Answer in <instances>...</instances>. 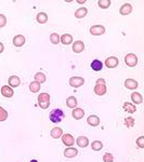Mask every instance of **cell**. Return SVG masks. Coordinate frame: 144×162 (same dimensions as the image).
<instances>
[{"label":"cell","mask_w":144,"mask_h":162,"mask_svg":"<svg viewBox=\"0 0 144 162\" xmlns=\"http://www.w3.org/2000/svg\"><path fill=\"white\" fill-rule=\"evenodd\" d=\"M46 79H47V77H46V75L44 74V72H37L36 75H35V81L36 82H38V83H44V81H46Z\"/></svg>","instance_id":"28"},{"label":"cell","mask_w":144,"mask_h":162,"mask_svg":"<svg viewBox=\"0 0 144 162\" xmlns=\"http://www.w3.org/2000/svg\"><path fill=\"white\" fill-rule=\"evenodd\" d=\"M94 93L99 96H102L106 93V86H105V80L102 78L98 79L95 82V86H94Z\"/></svg>","instance_id":"2"},{"label":"cell","mask_w":144,"mask_h":162,"mask_svg":"<svg viewBox=\"0 0 144 162\" xmlns=\"http://www.w3.org/2000/svg\"><path fill=\"white\" fill-rule=\"evenodd\" d=\"M29 162H38V161H37V160H35V159H34V160H30Z\"/></svg>","instance_id":"39"},{"label":"cell","mask_w":144,"mask_h":162,"mask_svg":"<svg viewBox=\"0 0 144 162\" xmlns=\"http://www.w3.org/2000/svg\"><path fill=\"white\" fill-rule=\"evenodd\" d=\"M87 122H88V124L91 126H98L99 124H100V119H99V117L95 116V115H91V116L88 117Z\"/></svg>","instance_id":"15"},{"label":"cell","mask_w":144,"mask_h":162,"mask_svg":"<svg viewBox=\"0 0 144 162\" xmlns=\"http://www.w3.org/2000/svg\"><path fill=\"white\" fill-rule=\"evenodd\" d=\"M50 41L52 42L53 44L60 43V36H59L58 32H52V34L50 35Z\"/></svg>","instance_id":"30"},{"label":"cell","mask_w":144,"mask_h":162,"mask_svg":"<svg viewBox=\"0 0 144 162\" xmlns=\"http://www.w3.org/2000/svg\"><path fill=\"white\" fill-rule=\"evenodd\" d=\"M125 86L129 90H136V88L139 86V83L136 82L134 79H127L125 81Z\"/></svg>","instance_id":"16"},{"label":"cell","mask_w":144,"mask_h":162,"mask_svg":"<svg viewBox=\"0 0 144 162\" xmlns=\"http://www.w3.org/2000/svg\"><path fill=\"white\" fill-rule=\"evenodd\" d=\"M91 147H92V150H94V151H99V150H101L103 148V144L101 140H94V142H92Z\"/></svg>","instance_id":"29"},{"label":"cell","mask_w":144,"mask_h":162,"mask_svg":"<svg viewBox=\"0 0 144 162\" xmlns=\"http://www.w3.org/2000/svg\"><path fill=\"white\" fill-rule=\"evenodd\" d=\"M64 118V112H63L62 109L60 108H56V109H53L52 111L49 115V119H50L51 122L53 123H59V122L62 121V119Z\"/></svg>","instance_id":"1"},{"label":"cell","mask_w":144,"mask_h":162,"mask_svg":"<svg viewBox=\"0 0 144 162\" xmlns=\"http://www.w3.org/2000/svg\"><path fill=\"white\" fill-rule=\"evenodd\" d=\"M13 44L15 47H18V48L24 46L25 44V37L22 36V35H16V36L13 38Z\"/></svg>","instance_id":"10"},{"label":"cell","mask_w":144,"mask_h":162,"mask_svg":"<svg viewBox=\"0 0 144 162\" xmlns=\"http://www.w3.org/2000/svg\"><path fill=\"white\" fill-rule=\"evenodd\" d=\"M85 50V43L82 41H75V43L73 44V51L75 53H80Z\"/></svg>","instance_id":"14"},{"label":"cell","mask_w":144,"mask_h":162,"mask_svg":"<svg viewBox=\"0 0 144 162\" xmlns=\"http://www.w3.org/2000/svg\"><path fill=\"white\" fill-rule=\"evenodd\" d=\"M62 142H63V144L66 145V146L70 147L72 145H74L75 138H74V136L70 135V134H63L62 135Z\"/></svg>","instance_id":"8"},{"label":"cell","mask_w":144,"mask_h":162,"mask_svg":"<svg viewBox=\"0 0 144 162\" xmlns=\"http://www.w3.org/2000/svg\"><path fill=\"white\" fill-rule=\"evenodd\" d=\"M76 143L79 147L85 148V147H87L89 145V140H88V137H86V136H79V137L77 138Z\"/></svg>","instance_id":"18"},{"label":"cell","mask_w":144,"mask_h":162,"mask_svg":"<svg viewBox=\"0 0 144 162\" xmlns=\"http://www.w3.org/2000/svg\"><path fill=\"white\" fill-rule=\"evenodd\" d=\"M66 106L68 108H76L77 106V100L75 96H69L66 100Z\"/></svg>","instance_id":"23"},{"label":"cell","mask_w":144,"mask_h":162,"mask_svg":"<svg viewBox=\"0 0 144 162\" xmlns=\"http://www.w3.org/2000/svg\"><path fill=\"white\" fill-rule=\"evenodd\" d=\"M72 116L73 118L76 119V120H80V119L84 118L85 116L84 109H81V108H74V110L72 111Z\"/></svg>","instance_id":"11"},{"label":"cell","mask_w":144,"mask_h":162,"mask_svg":"<svg viewBox=\"0 0 144 162\" xmlns=\"http://www.w3.org/2000/svg\"><path fill=\"white\" fill-rule=\"evenodd\" d=\"M7 118H8V111L0 106V121H4Z\"/></svg>","instance_id":"32"},{"label":"cell","mask_w":144,"mask_h":162,"mask_svg":"<svg viewBox=\"0 0 144 162\" xmlns=\"http://www.w3.org/2000/svg\"><path fill=\"white\" fill-rule=\"evenodd\" d=\"M105 32V27L102 25H94L90 28V34L93 36H101Z\"/></svg>","instance_id":"5"},{"label":"cell","mask_w":144,"mask_h":162,"mask_svg":"<svg viewBox=\"0 0 144 162\" xmlns=\"http://www.w3.org/2000/svg\"><path fill=\"white\" fill-rule=\"evenodd\" d=\"M78 155V150L76 148H73V147H68L64 150V156L66 158H74Z\"/></svg>","instance_id":"12"},{"label":"cell","mask_w":144,"mask_h":162,"mask_svg":"<svg viewBox=\"0 0 144 162\" xmlns=\"http://www.w3.org/2000/svg\"><path fill=\"white\" fill-rule=\"evenodd\" d=\"M29 90H30V92L32 93H38L40 91V83H38V82H36V81L30 82Z\"/></svg>","instance_id":"27"},{"label":"cell","mask_w":144,"mask_h":162,"mask_svg":"<svg viewBox=\"0 0 144 162\" xmlns=\"http://www.w3.org/2000/svg\"><path fill=\"white\" fill-rule=\"evenodd\" d=\"M131 100H132V102H133L134 104H136V105L141 104V103L143 102L142 95H141L140 93H138V92H133V93H132V94H131Z\"/></svg>","instance_id":"22"},{"label":"cell","mask_w":144,"mask_h":162,"mask_svg":"<svg viewBox=\"0 0 144 162\" xmlns=\"http://www.w3.org/2000/svg\"><path fill=\"white\" fill-rule=\"evenodd\" d=\"M4 50V47H3V43L2 42H0V53H2Z\"/></svg>","instance_id":"37"},{"label":"cell","mask_w":144,"mask_h":162,"mask_svg":"<svg viewBox=\"0 0 144 162\" xmlns=\"http://www.w3.org/2000/svg\"><path fill=\"white\" fill-rule=\"evenodd\" d=\"M136 145L139 148H144V136H140L136 140Z\"/></svg>","instance_id":"35"},{"label":"cell","mask_w":144,"mask_h":162,"mask_svg":"<svg viewBox=\"0 0 144 162\" xmlns=\"http://www.w3.org/2000/svg\"><path fill=\"white\" fill-rule=\"evenodd\" d=\"M125 63L127 64V66L129 67H134L138 64V56L133 53H129L125 56Z\"/></svg>","instance_id":"4"},{"label":"cell","mask_w":144,"mask_h":162,"mask_svg":"<svg viewBox=\"0 0 144 162\" xmlns=\"http://www.w3.org/2000/svg\"><path fill=\"white\" fill-rule=\"evenodd\" d=\"M78 3H80V4H82V3H86V0H78Z\"/></svg>","instance_id":"38"},{"label":"cell","mask_w":144,"mask_h":162,"mask_svg":"<svg viewBox=\"0 0 144 162\" xmlns=\"http://www.w3.org/2000/svg\"><path fill=\"white\" fill-rule=\"evenodd\" d=\"M6 24H7V17L3 14H0V28L6 26Z\"/></svg>","instance_id":"36"},{"label":"cell","mask_w":144,"mask_h":162,"mask_svg":"<svg viewBox=\"0 0 144 162\" xmlns=\"http://www.w3.org/2000/svg\"><path fill=\"white\" fill-rule=\"evenodd\" d=\"M85 83V79L82 77H72L69 79V84L73 88H79Z\"/></svg>","instance_id":"6"},{"label":"cell","mask_w":144,"mask_h":162,"mask_svg":"<svg viewBox=\"0 0 144 162\" xmlns=\"http://www.w3.org/2000/svg\"><path fill=\"white\" fill-rule=\"evenodd\" d=\"M36 20L39 24H44V23H47V21H48V15H47L44 12H40L37 14Z\"/></svg>","instance_id":"26"},{"label":"cell","mask_w":144,"mask_h":162,"mask_svg":"<svg viewBox=\"0 0 144 162\" xmlns=\"http://www.w3.org/2000/svg\"><path fill=\"white\" fill-rule=\"evenodd\" d=\"M38 104L42 109H47L50 106V95L48 93H40L38 95Z\"/></svg>","instance_id":"3"},{"label":"cell","mask_w":144,"mask_h":162,"mask_svg":"<svg viewBox=\"0 0 144 162\" xmlns=\"http://www.w3.org/2000/svg\"><path fill=\"white\" fill-rule=\"evenodd\" d=\"M87 13H88V10H87V8L82 7V8H79L78 10L75 12V17H76V18H82V17H85V16L87 15Z\"/></svg>","instance_id":"24"},{"label":"cell","mask_w":144,"mask_h":162,"mask_svg":"<svg viewBox=\"0 0 144 162\" xmlns=\"http://www.w3.org/2000/svg\"><path fill=\"white\" fill-rule=\"evenodd\" d=\"M98 4H99V7H100V8L107 9L108 7L111 6V1H110V0H99Z\"/></svg>","instance_id":"31"},{"label":"cell","mask_w":144,"mask_h":162,"mask_svg":"<svg viewBox=\"0 0 144 162\" xmlns=\"http://www.w3.org/2000/svg\"><path fill=\"white\" fill-rule=\"evenodd\" d=\"M91 68L94 70V71H100V70L103 68V63L101 62L100 60H94V61H92V63H91Z\"/></svg>","instance_id":"21"},{"label":"cell","mask_w":144,"mask_h":162,"mask_svg":"<svg viewBox=\"0 0 144 162\" xmlns=\"http://www.w3.org/2000/svg\"><path fill=\"white\" fill-rule=\"evenodd\" d=\"M125 124L127 125V128H133L134 125V119L132 117H128L125 119Z\"/></svg>","instance_id":"33"},{"label":"cell","mask_w":144,"mask_h":162,"mask_svg":"<svg viewBox=\"0 0 144 162\" xmlns=\"http://www.w3.org/2000/svg\"><path fill=\"white\" fill-rule=\"evenodd\" d=\"M50 134L53 138H60L62 137L63 135V130L61 128H53L52 130H51Z\"/></svg>","instance_id":"25"},{"label":"cell","mask_w":144,"mask_h":162,"mask_svg":"<svg viewBox=\"0 0 144 162\" xmlns=\"http://www.w3.org/2000/svg\"><path fill=\"white\" fill-rule=\"evenodd\" d=\"M122 108H124L125 111L129 112V114H133V112H136V105L131 104V103H124V105H122Z\"/></svg>","instance_id":"20"},{"label":"cell","mask_w":144,"mask_h":162,"mask_svg":"<svg viewBox=\"0 0 144 162\" xmlns=\"http://www.w3.org/2000/svg\"><path fill=\"white\" fill-rule=\"evenodd\" d=\"M103 161L104 162H114V157H113V155L110 154V152H106V154H104V156H103Z\"/></svg>","instance_id":"34"},{"label":"cell","mask_w":144,"mask_h":162,"mask_svg":"<svg viewBox=\"0 0 144 162\" xmlns=\"http://www.w3.org/2000/svg\"><path fill=\"white\" fill-rule=\"evenodd\" d=\"M131 12H132V6L130 3L122 4L119 9V13L121 14V15H128V14H130Z\"/></svg>","instance_id":"9"},{"label":"cell","mask_w":144,"mask_h":162,"mask_svg":"<svg viewBox=\"0 0 144 162\" xmlns=\"http://www.w3.org/2000/svg\"><path fill=\"white\" fill-rule=\"evenodd\" d=\"M60 42H62L63 44L67 46V44H70L73 42V37L72 35L69 34H64L60 37Z\"/></svg>","instance_id":"19"},{"label":"cell","mask_w":144,"mask_h":162,"mask_svg":"<svg viewBox=\"0 0 144 162\" xmlns=\"http://www.w3.org/2000/svg\"><path fill=\"white\" fill-rule=\"evenodd\" d=\"M1 94L4 97H12L13 96V90L9 86H3L1 88Z\"/></svg>","instance_id":"17"},{"label":"cell","mask_w":144,"mask_h":162,"mask_svg":"<svg viewBox=\"0 0 144 162\" xmlns=\"http://www.w3.org/2000/svg\"><path fill=\"white\" fill-rule=\"evenodd\" d=\"M8 83L10 84V88H18L21 84V80L18 76H11L8 79Z\"/></svg>","instance_id":"13"},{"label":"cell","mask_w":144,"mask_h":162,"mask_svg":"<svg viewBox=\"0 0 144 162\" xmlns=\"http://www.w3.org/2000/svg\"><path fill=\"white\" fill-rule=\"evenodd\" d=\"M118 64H119V60L115 56H111V57L106 58L105 61V65L108 68H115L118 66Z\"/></svg>","instance_id":"7"}]
</instances>
